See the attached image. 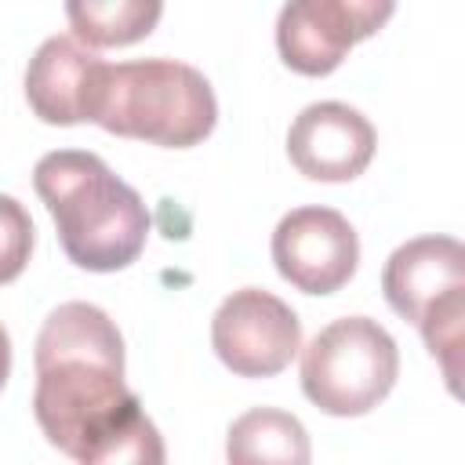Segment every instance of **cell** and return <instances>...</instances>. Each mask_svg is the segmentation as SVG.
Wrapping results in <instances>:
<instances>
[{
    "label": "cell",
    "mask_w": 465,
    "mask_h": 465,
    "mask_svg": "<svg viewBox=\"0 0 465 465\" xmlns=\"http://www.w3.org/2000/svg\"><path fill=\"white\" fill-rule=\"evenodd\" d=\"M33 418L84 465H160L163 440L124 381V338L91 302L58 305L33 345Z\"/></svg>",
    "instance_id": "cell-1"
},
{
    "label": "cell",
    "mask_w": 465,
    "mask_h": 465,
    "mask_svg": "<svg viewBox=\"0 0 465 465\" xmlns=\"http://www.w3.org/2000/svg\"><path fill=\"white\" fill-rule=\"evenodd\" d=\"M33 189L54 218L65 258L87 272L127 269L149 236V211L134 185L84 149H54L36 160Z\"/></svg>",
    "instance_id": "cell-2"
},
{
    "label": "cell",
    "mask_w": 465,
    "mask_h": 465,
    "mask_svg": "<svg viewBox=\"0 0 465 465\" xmlns=\"http://www.w3.org/2000/svg\"><path fill=\"white\" fill-rule=\"evenodd\" d=\"M98 127L163 149H189L218 124L211 80L174 58H142L109 65Z\"/></svg>",
    "instance_id": "cell-3"
},
{
    "label": "cell",
    "mask_w": 465,
    "mask_h": 465,
    "mask_svg": "<svg viewBox=\"0 0 465 465\" xmlns=\"http://www.w3.org/2000/svg\"><path fill=\"white\" fill-rule=\"evenodd\" d=\"M400 378V349L371 316H341L302 349V392L331 418L371 414Z\"/></svg>",
    "instance_id": "cell-4"
},
{
    "label": "cell",
    "mask_w": 465,
    "mask_h": 465,
    "mask_svg": "<svg viewBox=\"0 0 465 465\" xmlns=\"http://www.w3.org/2000/svg\"><path fill=\"white\" fill-rule=\"evenodd\" d=\"M211 345L232 374L272 378L298 356L302 320L283 298L262 287H240L214 309Z\"/></svg>",
    "instance_id": "cell-5"
},
{
    "label": "cell",
    "mask_w": 465,
    "mask_h": 465,
    "mask_svg": "<svg viewBox=\"0 0 465 465\" xmlns=\"http://www.w3.org/2000/svg\"><path fill=\"white\" fill-rule=\"evenodd\" d=\"M272 262L291 287L334 294L360 265V236L334 207H294L272 229Z\"/></svg>",
    "instance_id": "cell-6"
},
{
    "label": "cell",
    "mask_w": 465,
    "mask_h": 465,
    "mask_svg": "<svg viewBox=\"0 0 465 465\" xmlns=\"http://www.w3.org/2000/svg\"><path fill=\"white\" fill-rule=\"evenodd\" d=\"M109 62L94 54L80 36H47L25 69V102L44 124H84L98 120L105 94Z\"/></svg>",
    "instance_id": "cell-7"
},
{
    "label": "cell",
    "mask_w": 465,
    "mask_h": 465,
    "mask_svg": "<svg viewBox=\"0 0 465 465\" xmlns=\"http://www.w3.org/2000/svg\"><path fill=\"white\" fill-rule=\"evenodd\" d=\"M378 134L371 120L345 102L305 105L287 131V156L312 182H352L367 171Z\"/></svg>",
    "instance_id": "cell-8"
},
{
    "label": "cell",
    "mask_w": 465,
    "mask_h": 465,
    "mask_svg": "<svg viewBox=\"0 0 465 465\" xmlns=\"http://www.w3.org/2000/svg\"><path fill=\"white\" fill-rule=\"evenodd\" d=\"M381 291L392 312L418 327L432 305L465 291V243L454 236H414L400 243L381 269Z\"/></svg>",
    "instance_id": "cell-9"
},
{
    "label": "cell",
    "mask_w": 465,
    "mask_h": 465,
    "mask_svg": "<svg viewBox=\"0 0 465 465\" xmlns=\"http://www.w3.org/2000/svg\"><path fill=\"white\" fill-rule=\"evenodd\" d=\"M367 40L356 11L345 0H287L276 18V51L302 76L334 73L349 47Z\"/></svg>",
    "instance_id": "cell-10"
},
{
    "label": "cell",
    "mask_w": 465,
    "mask_h": 465,
    "mask_svg": "<svg viewBox=\"0 0 465 465\" xmlns=\"http://www.w3.org/2000/svg\"><path fill=\"white\" fill-rule=\"evenodd\" d=\"M225 458L232 465H258V461L305 465L312 450H309V432L294 414L276 407H254L229 425Z\"/></svg>",
    "instance_id": "cell-11"
},
{
    "label": "cell",
    "mask_w": 465,
    "mask_h": 465,
    "mask_svg": "<svg viewBox=\"0 0 465 465\" xmlns=\"http://www.w3.org/2000/svg\"><path fill=\"white\" fill-rule=\"evenodd\" d=\"M163 15V0H65L69 29L91 47H127L145 40Z\"/></svg>",
    "instance_id": "cell-12"
},
{
    "label": "cell",
    "mask_w": 465,
    "mask_h": 465,
    "mask_svg": "<svg viewBox=\"0 0 465 465\" xmlns=\"http://www.w3.org/2000/svg\"><path fill=\"white\" fill-rule=\"evenodd\" d=\"M418 331L425 338L429 356L440 363L447 392L465 403V291L432 305Z\"/></svg>",
    "instance_id": "cell-13"
}]
</instances>
